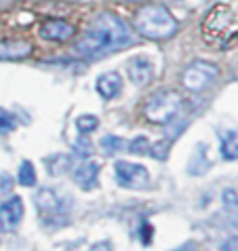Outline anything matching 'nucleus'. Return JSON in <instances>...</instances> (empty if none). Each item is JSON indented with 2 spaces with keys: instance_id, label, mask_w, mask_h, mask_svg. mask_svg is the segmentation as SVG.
Here are the masks:
<instances>
[{
  "instance_id": "obj_1",
  "label": "nucleus",
  "mask_w": 238,
  "mask_h": 251,
  "mask_svg": "<svg viewBox=\"0 0 238 251\" xmlns=\"http://www.w3.org/2000/svg\"><path fill=\"white\" fill-rule=\"evenodd\" d=\"M131 45V32L127 24L114 13H101L93 22L91 30L76 43V51L85 57H97Z\"/></svg>"
},
{
  "instance_id": "obj_2",
  "label": "nucleus",
  "mask_w": 238,
  "mask_h": 251,
  "mask_svg": "<svg viewBox=\"0 0 238 251\" xmlns=\"http://www.w3.org/2000/svg\"><path fill=\"white\" fill-rule=\"evenodd\" d=\"M202 34L219 45H232L238 38V6L219 2L215 4L202 22Z\"/></svg>"
},
{
  "instance_id": "obj_3",
  "label": "nucleus",
  "mask_w": 238,
  "mask_h": 251,
  "mask_svg": "<svg viewBox=\"0 0 238 251\" xmlns=\"http://www.w3.org/2000/svg\"><path fill=\"white\" fill-rule=\"evenodd\" d=\"M177 19L163 4H148L135 13V30L150 40H167L177 32Z\"/></svg>"
},
{
  "instance_id": "obj_4",
  "label": "nucleus",
  "mask_w": 238,
  "mask_h": 251,
  "mask_svg": "<svg viewBox=\"0 0 238 251\" xmlns=\"http://www.w3.org/2000/svg\"><path fill=\"white\" fill-rule=\"evenodd\" d=\"M145 118L156 125H169L175 116L181 112V97L169 91V89H163V91L154 93L143 106Z\"/></svg>"
},
{
  "instance_id": "obj_5",
  "label": "nucleus",
  "mask_w": 238,
  "mask_h": 251,
  "mask_svg": "<svg viewBox=\"0 0 238 251\" xmlns=\"http://www.w3.org/2000/svg\"><path fill=\"white\" fill-rule=\"evenodd\" d=\"M217 74H219L217 66L209 64V61H194V64L188 66L186 72H184V85H186L188 91L200 93L213 85Z\"/></svg>"
},
{
  "instance_id": "obj_6",
  "label": "nucleus",
  "mask_w": 238,
  "mask_h": 251,
  "mask_svg": "<svg viewBox=\"0 0 238 251\" xmlns=\"http://www.w3.org/2000/svg\"><path fill=\"white\" fill-rule=\"evenodd\" d=\"M116 171V182L122 188H131V190H143L150 186V173L143 165L127 163V160H118L114 165Z\"/></svg>"
},
{
  "instance_id": "obj_7",
  "label": "nucleus",
  "mask_w": 238,
  "mask_h": 251,
  "mask_svg": "<svg viewBox=\"0 0 238 251\" xmlns=\"http://www.w3.org/2000/svg\"><path fill=\"white\" fill-rule=\"evenodd\" d=\"M127 74L133 85L145 87L154 78V64L148 55H137L127 61Z\"/></svg>"
},
{
  "instance_id": "obj_8",
  "label": "nucleus",
  "mask_w": 238,
  "mask_h": 251,
  "mask_svg": "<svg viewBox=\"0 0 238 251\" xmlns=\"http://www.w3.org/2000/svg\"><path fill=\"white\" fill-rule=\"evenodd\" d=\"M24 220V201L19 197H11L0 205V228L6 232H13L19 222Z\"/></svg>"
},
{
  "instance_id": "obj_9",
  "label": "nucleus",
  "mask_w": 238,
  "mask_h": 251,
  "mask_svg": "<svg viewBox=\"0 0 238 251\" xmlns=\"http://www.w3.org/2000/svg\"><path fill=\"white\" fill-rule=\"evenodd\" d=\"M76 27L72 24L64 22V19H51V22H45L40 27V38L43 40H55V43H66L74 36Z\"/></svg>"
},
{
  "instance_id": "obj_10",
  "label": "nucleus",
  "mask_w": 238,
  "mask_h": 251,
  "mask_svg": "<svg viewBox=\"0 0 238 251\" xmlns=\"http://www.w3.org/2000/svg\"><path fill=\"white\" fill-rule=\"evenodd\" d=\"M97 176H99V165L95 160H82L72 169V179L82 190H93L97 186Z\"/></svg>"
},
{
  "instance_id": "obj_11",
  "label": "nucleus",
  "mask_w": 238,
  "mask_h": 251,
  "mask_svg": "<svg viewBox=\"0 0 238 251\" xmlns=\"http://www.w3.org/2000/svg\"><path fill=\"white\" fill-rule=\"evenodd\" d=\"M122 91V78L120 74L116 72H108V74H101L97 78V93H99L103 100H114Z\"/></svg>"
},
{
  "instance_id": "obj_12",
  "label": "nucleus",
  "mask_w": 238,
  "mask_h": 251,
  "mask_svg": "<svg viewBox=\"0 0 238 251\" xmlns=\"http://www.w3.org/2000/svg\"><path fill=\"white\" fill-rule=\"evenodd\" d=\"M32 53V45L25 40H2L0 43V59H24Z\"/></svg>"
},
{
  "instance_id": "obj_13",
  "label": "nucleus",
  "mask_w": 238,
  "mask_h": 251,
  "mask_svg": "<svg viewBox=\"0 0 238 251\" xmlns=\"http://www.w3.org/2000/svg\"><path fill=\"white\" fill-rule=\"evenodd\" d=\"M34 201H36V205L43 209V211H47V213L64 211V201H61L59 194L55 190H51V188H40L38 194L34 197Z\"/></svg>"
},
{
  "instance_id": "obj_14",
  "label": "nucleus",
  "mask_w": 238,
  "mask_h": 251,
  "mask_svg": "<svg viewBox=\"0 0 238 251\" xmlns=\"http://www.w3.org/2000/svg\"><path fill=\"white\" fill-rule=\"evenodd\" d=\"M221 156L226 160L238 158V131H223L221 133Z\"/></svg>"
},
{
  "instance_id": "obj_15",
  "label": "nucleus",
  "mask_w": 238,
  "mask_h": 251,
  "mask_svg": "<svg viewBox=\"0 0 238 251\" xmlns=\"http://www.w3.org/2000/svg\"><path fill=\"white\" fill-rule=\"evenodd\" d=\"M17 182L22 186H34L36 184V169L30 160H24L19 165V173H17Z\"/></svg>"
},
{
  "instance_id": "obj_16",
  "label": "nucleus",
  "mask_w": 238,
  "mask_h": 251,
  "mask_svg": "<svg viewBox=\"0 0 238 251\" xmlns=\"http://www.w3.org/2000/svg\"><path fill=\"white\" fill-rule=\"evenodd\" d=\"M221 201H223V207H226V213L230 215V220L234 224H238V194L234 190H226Z\"/></svg>"
},
{
  "instance_id": "obj_17",
  "label": "nucleus",
  "mask_w": 238,
  "mask_h": 251,
  "mask_svg": "<svg viewBox=\"0 0 238 251\" xmlns=\"http://www.w3.org/2000/svg\"><path fill=\"white\" fill-rule=\"evenodd\" d=\"M99 127V118L93 116V114H82L76 118V129H78L80 135H89Z\"/></svg>"
},
{
  "instance_id": "obj_18",
  "label": "nucleus",
  "mask_w": 238,
  "mask_h": 251,
  "mask_svg": "<svg viewBox=\"0 0 238 251\" xmlns=\"http://www.w3.org/2000/svg\"><path fill=\"white\" fill-rule=\"evenodd\" d=\"M101 148L108 152V154H116V152H122L127 150V144H124L122 137H116V135H106L101 139Z\"/></svg>"
},
{
  "instance_id": "obj_19",
  "label": "nucleus",
  "mask_w": 238,
  "mask_h": 251,
  "mask_svg": "<svg viewBox=\"0 0 238 251\" xmlns=\"http://www.w3.org/2000/svg\"><path fill=\"white\" fill-rule=\"evenodd\" d=\"M127 150L133 152V154H148V152H150V142H148V137L139 135V137H135V139H131V144H127Z\"/></svg>"
},
{
  "instance_id": "obj_20",
  "label": "nucleus",
  "mask_w": 238,
  "mask_h": 251,
  "mask_svg": "<svg viewBox=\"0 0 238 251\" xmlns=\"http://www.w3.org/2000/svg\"><path fill=\"white\" fill-rule=\"evenodd\" d=\"M51 158H53V163L47 160V165H48V171L55 173V176H57V173H64L70 167V158L64 156V154H57V156H51Z\"/></svg>"
},
{
  "instance_id": "obj_21",
  "label": "nucleus",
  "mask_w": 238,
  "mask_h": 251,
  "mask_svg": "<svg viewBox=\"0 0 238 251\" xmlns=\"http://www.w3.org/2000/svg\"><path fill=\"white\" fill-rule=\"evenodd\" d=\"M13 129H15V116L9 110L0 108V133H9Z\"/></svg>"
},
{
  "instance_id": "obj_22",
  "label": "nucleus",
  "mask_w": 238,
  "mask_h": 251,
  "mask_svg": "<svg viewBox=\"0 0 238 251\" xmlns=\"http://www.w3.org/2000/svg\"><path fill=\"white\" fill-rule=\"evenodd\" d=\"M74 152H76L78 156L87 158V156H91V152H93V148H91V144H89V142H85V139H76V144H74Z\"/></svg>"
},
{
  "instance_id": "obj_23",
  "label": "nucleus",
  "mask_w": 238,
  "mask_h": 251,
  "mask_svg": "<svg viewBox=\"0 0 238 251\" xmlns=\"http://www.w3.org/2000/svg\"><path fill=\"white\" fill-rule=\"evenodd\" d=\"M150 152L156 158H160V160H165L167 158V152H169V142L167 139H163V142H158V144H154V148H150Z\"/></svg>"
},
{
  "instance_id": "obj_24",
  "label": "nucleus",
  "mask_w": 238,
  "mask_h": 251,
  "mask_svg": "<svg viewBox=\"0 0 238 251\" xmlns=\"http://www.w3.org/2000/svg\"><path fill=\"white\" fill-rule=\"evenodd\" d=\"M13 190V179L6 173H0V194L2 192H11Z\"/></svg>"
},
{
  "instance_id": "obj_25",
  "label": "nucleus",
  "mask_w": 238,
  "mask_h": 251,
  "mask_svg": "<svg viewBox=\"0 0 238 251\" xmlns=\"http://www.w3.org/2000/svg\"><path fill=\"white\" fill-rule=\"evenodd\" d=\"M223 251H236L238 249V236H232V239H228L226 243L221 245Z\"/></svg>"
}]
</instances>
